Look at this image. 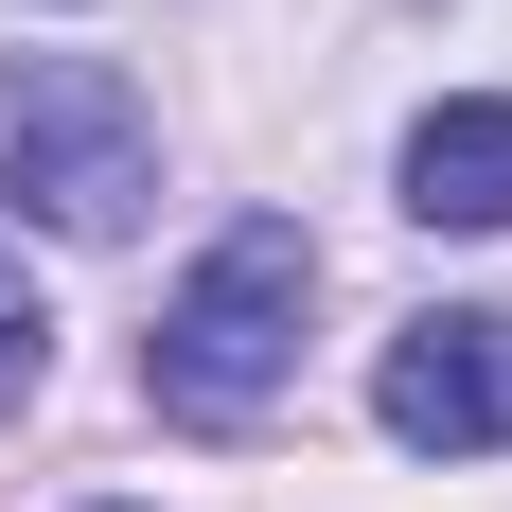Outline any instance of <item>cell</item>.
I'll return each mask as SVG.
<instances>
[{
	"mask_svg": "<svg viewBox=\"0 0 512 512\" xmlns=\"http://www.w3.org/2000/svg\"><path fill=\"white\" fill-rule=\"evenodd\" d=\"M301 301H318V248L283 230V212L212 230L195 283H177L159 336H142V389H159L177 424H265V407H283V371H301Z\"/></svg>",
	"mask_w": 512,
	"mask_h": 512,
	"instance_id": "cell-1",
	"label": "cell"
},
{
	"mask_svg": "<svg viewBox=\"0 0 512 512\" xmlns=\"http://www.w3.org/2000/svg\"><path fill=\"white\" fill-rule=\"evenodd\" d=\"M0 177H18V212L71 230V248H106V230H142V195H159V124H142V89H124L106 53H18V71H0Z\"/></svg>",
	"mask_w": 512,
	"mask_h": 512,
	"instance_id": "cell-2",
	"label": "cell"
},
{
	"mask_svg": "<svg viewBox=\"0 0 512 512\" xmlns=\"http://www.w3.org/2000/svg\"><path fill=\"white\" fill-rule=\"evenodd\" d=\"M371 407H389V442H424V460H495L512 442V318L442 301L389 336V371H371Z\"/></svg>",
	"mask_w": 512,
	"mask_h": 512,
	"instance_id": "cell-3",
	"label": "cell"
},
{
	"mask_svg": "<svg viewBox=\"0 0 512 512\" xmlns=\"http://www.w3.org/2000/svg\"><path fill=\"white\" fill-rule=\"evenodd\" d=\"M407 212L424 230H512V89H460L407 124Z\"/></svg>",
	"mask_w": 512,
	"mask_h": 512,
	"instance_id": "cell-4",
	"label": "cell"
},
{
	"mask_svg": "<svg viewBox=\"0 0 512 512\" xmlns=\"http://www.w3.org/2000/svg\"><path fill=\"white\" fill-rule=\"evenodd\" d=\"M36 354H53V301H36V283H18V248H0V407L36 389Z\"/></svg>",
	"mask_w": 512,
	"mask_h": 512,
	"instance_id": "cell-5",
	"label": "cell"
}]
</instances>
